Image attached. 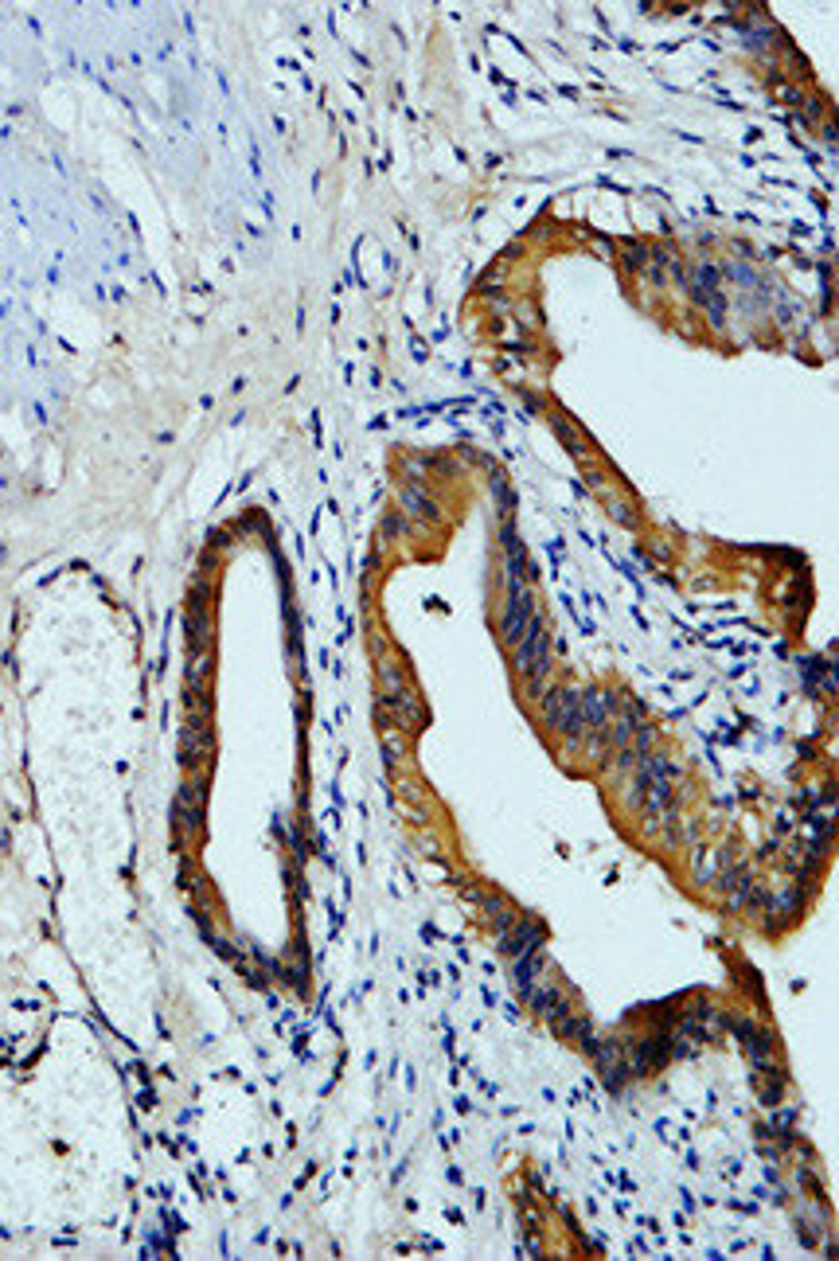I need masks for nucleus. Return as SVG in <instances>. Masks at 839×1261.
I'll use <instances>...</instances> for the list:
<instances>
[{"label": "nucleus", "mask_w": 839, "mask_h": 1261, "mask_svg": "<svg viewBox=\"0 0 839 1261\" xmlns=\"http://www.w3.org/2000/svg\"><path fill=\"white\" fill-rule=\"evenodd\" d=\"M515 656H520V672H523V676L540 684L543 672H547V633H543L540 618L527 621L523 637L515 641Z\"/></svg>", "instance_id": "obj_2"}, {"label": "nucleus", "mask_w": 839, "mask_h": 1261, "mask_svg": "<svg viewBox=\"0 0 839 1261\" xmlns=\"http://www.w3.org/2000/svg\"><path fill=\"white\" fill-rule=\"evenodd\" d=\"M543 715H547V722L558 730V735H566V738L586 735L582 699H578L574 692H566V687H555V692L543 699Z\"/></svg>", "instance_id": "obj_1"}]
</instances>
